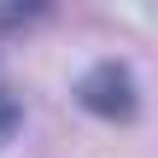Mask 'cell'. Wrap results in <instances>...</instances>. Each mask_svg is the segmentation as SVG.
<instances>
[{"instance_id": "cell-3", "label": "cell", "mask_w": 158, "mask_h": 158, "mask_svg": "<svg viewBox=\"0 0 158 158\" xmlns=\"http://www.w3.org/2000/svg\"><path fill=\"white\" fill-rule=\"evenodd\" d=\"M35 6L29 0H0V23H18V18H29Z\"/></svg>"}, {"instance_id": "cell-1", "label": "cell", "mask_w": 158, "mask_h": 158, "mask_svg": "<svg viewBox=\"0 0 158 158\" xmlns=\"http://www.w3.org/2000/svg\"><path fill=\"white\" fill-rule=\"evenodd\" d=\"M76 100H82L94 117H106V123H129V117H135V106H141V94H135V76H129L117 59L94 64V70L76 82Z\"/></svg>"}, {"instance_id": "cell-2", "label": "cell", "mask_w": 158, "mask_h": 158, "mask_svg": "<svg viewBox=\"0 0 158 158\" xmlns=\"http://www.w3.org/2000/svg\"><path fill=\"white\" fill-rule=\"evenodd\" d=\"M18 117H23V106H18V100H12V94L0 88V147H6V141L18 135Z\"/></svg>"}]
</instances>
